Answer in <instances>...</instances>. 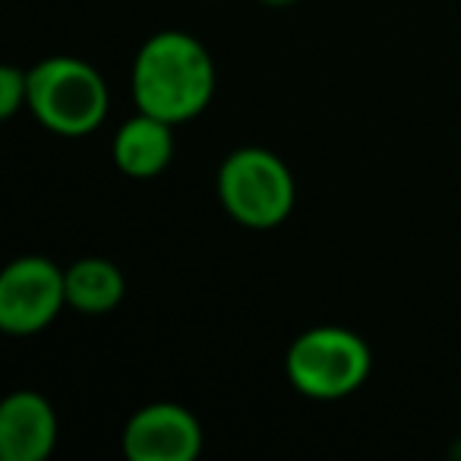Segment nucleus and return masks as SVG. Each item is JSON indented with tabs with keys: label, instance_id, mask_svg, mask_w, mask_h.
I'll return each mask as SVG.
<instances>
[{
	"label": "nucleus",
	"instance_id": "1",
	"mask_svg": "<svg viewBox=\"0 0 461 461\" xmlns=\"http://www.w3.org/2000/svg\"><path fill=\"white\" fill-rule=\"evenodd\" d=\"M215 92V67L186 32H158L140 48L133 64V98L142 114L184 123L203 114Z\"/></svg>",
	"mask_w": 461,
	"mask_h": 461
},
{
	"label": "nucleus",
	"instance_id": "2",
	"mask_svg": "<svg viewBox=\"0 0 461 461\" xmlns=\"http://www.w3.org/2000/svg\"><path fill=\"white\" fill-rule=\"evenodd\" d=\"M26 104L51 133L86 136L108 114V86L86 60L48 58L29 70Z\"/></svg>",
	"mask_w": 461,
	"mask_h": 461
},
{
	"label": "nucleus",
	"instance_id": "3",
	"mask_svg": "<svg viewBox=\"0 0 461 461\" xmlns=\"http://www.w3.org/2000/svg\"><path fill=\"white\" fill-rule=\"evenodd\" d=\"M288 379L297 392L320 402L345 398L370 376V351L364 339L348 329L322 326L297 335L285 360Z\"/></svg>",
	"mask_w": 461,
	"mask_h": 461
},
{
	"label": "nucleus",
	"instance_id": "4",
	"mask_svg": "<svg viewBox=\"0 0 461 461\" xmlns=\"http://www.w3.org/2000/svg\"><path fill=\"white\" fill-rule=\"evenodd\" d=\"M218 199L224 212L247 228H276L294 205V180L278 155L238 149L218 171Z\"/></svg>",
	"mask_w": 461,
	"mask_h": 461
},
{
	"label": "nucleus",
	"instance_id": "5",
	"mask_svg": "<svg viewBox=\"0 0 461 461\" xmlns=\"http://www.w3.org/2000/svg\"><path fill=\"white\" fill-rule=\"evenodd\" d=\"M67 303L64 272L41 257H23L0 276V326L10 335L45 329Z\"/></svg>",
	"mask_w": 461,
	"mask_h": 461
},
{
	"label": "nucleus",
	"instance_id": "6",
	"mask_svg": "<svg viewBox=\"0 0 461 461\" xmlns=\"http://www.w3.org/2000/svg\"><path fill=\"white\" fill-rule=\"evenodd\" d=\"M203 448L196 417L180 404H149L127 420L123 452L130 461H193Z\"/></svg>",
	"mask_w": 461,
	"mask_h": 461
},
{
	"label": "nucleus",
	"instance_id": "7",
	"mask_svg": "<svg viewBox=\"0 0 461 461\" xmlns=\"http://www.w3.org/2000/svg\"><path fill=\"white\" fill-rule=\"evenodd\" d=\"M58 442L54 408L35 392H16L0 408V455L4 461H41Z\"/></svg>",
	"mask_w": 461,
	"mask_h": 461
},
{
	"label": "nucleus",
	"instance_id": "8",
	"mask_svg": "<svg viewBox=\"0 0 461 461\" xmlns=\"http://www.w3.org/2000/svg\"><path fill=\"white\" fill-rule=\"evenodd\" d=\"M174 155L171 123L152 114L127 121L114 136V165L130 177H155L167 167Z\"/></svg>",
	"mask_w": 461,
	"mask_h": 461
},
{
	"label": "nucleus",
	"instance_id": "9",
	"mask_svg": "<svg viewBox=\"0 0 461 461\" xmlns=\"http://www.w3.org/2000/svg\"><path fill=\"white\" fill-rule=\"evenodd\" d=\"M64 285H67V303L89 316L111 313L123 301V291H127L121 269L98 257L79 259L77 266H70L64 272Z\"/></svg>",
	"mask_w": 461,
	"mask_h": 461
},
{
	"label": "nucleus",
	"instance_id": "10",
	"mask_svg": "<svg viewBox=\"0 0 461 461\" xmlns=\"http://www.w3.org/2000/svg\"><path fill=\"white\" fill-rule=\"evenodd\" d=\"M29 98V73L16 70V67H4L0 70V117H14Z\"/></svg>",
	"mask_w": 461,
	"mask_h": 461
},
{
	"label": "nucleus",
	"instance_id": "11",
	"mask_svg": "<svg viewBox=\"0 0 461 461\" xmlns=\"http://www.w3.org/2000/svg\"><path fill=\"white\" fill-rule=\"evenodd\" d=\"M263 4H272V7H285V4H294V0H263Z\"/></svg>",
	"mask_w": 461,
	"mask_h": 461
}]
</instances>
